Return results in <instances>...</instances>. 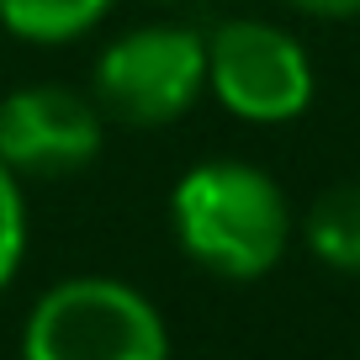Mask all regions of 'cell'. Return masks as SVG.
I'll return each instance as SVG.
<instances>
[{
    "instance_id": "obj_1",
    "label": "cell",
    "mask_w": 360,
    "mask_h": 360,
    "mask_svg": "<svg viewBox=\"0 0 360 360\" xmlns=\"http://www.w3.org/2000/svg\"><path fill=\"white\" fill-rule=\"evenodd\" d=\"M180 249L228 281H255L286 255L292 212H286L281 186L255 165H196L180 175L169 196Z\"/></svg>"
},
{
    "instance_id": "obj_2",
    "label": "cell",
    "mask_w": 360,
    "mask_h": 360,
    "mask_svg": "<svg viewBox=\"0 0 360 360\" xmlns=\"http://www.w3.org/2000/svg\"><path fill=\"white\" fill-rule=\"evenodd\" d=\"M22 360H169L159 307L112 276H75L37 297Z\"/></svg>"
},
{
    "instance_id": "obj_3",
    "label": "cell",
    "mask_w": 360,
    "mask_h": 360,
    "mask_svg": "<svg viewBox=\"0 0 360 360\" xmlns=\"http://www.w3.org/2000/svg\"><path fill=\"white\" fill-rule=\"evenodd\" d=\"M202 85L207 43L186 27H138L96 64V106L133 127H165L186 117Z\"/></svg>"
},
{
    "instance_id": "obj_4",
    "label": "cell",
    "mask_w": 360,
    "mask_h": 360,
    "mask_svg": "<svg viewBox=\"0 0 360 360\" xmlns=\"http://www.w3.org/2000/svg\"><path fill=\"white\" fill-rule=\"evenodd\" d=\"M207 85L244 122H292L313 101V64L270 22H223L207 37Z\"/></svg>"
},
{
    "instance_id": "obj_5",
    "label": "cell",
    "mask_w": 360,
    "mask_h": 360,
    "mask_svg": "<svg viewBox=\"0 0 360 360\" xmlns=\"http://www.w3.org/2000/svg\"><path fill=\"white\" fill-rule=\"evenodd\" d=\"M101 106L69 85H27L0 101V165L16 175H75L101 154Z\"/></svg>"
},
{
    "instance_id": "obj_6",
    "label": "cell",
    "mask_w": 360,
    "mask_h": 360,
    "mask_svg": "<svg viewBox=\"0 0 360 360\" xmlns=\"http://www.w3.org/2000/svg\"><path fill=\"white\" fill-rule=\"evenodd\" d=\"M307 244L323 265L334 270H360V180L334 186L313 202L307 212Z\"/></svg>"
},
{
    "instance_id": "obj_7",
    "label": "cell",
    "mask_w": 360,
    "mask_h": 360,
    "mask_svg": "<svg viewBox=\"0 0 360 360\" xmlns=\"http://www.w3.org/2000/svg\"><path fill=\"white\" fill-rule=\"evenodd\" d=\"M106 6L112 0H0V22L27 43H69L101 22Z\"/></svg>"
},
{
    "instance_id": "obj_8",
    "label": "cell",
    "mask_w": 360,
    "mask_h": 360,
    "mask_svg": "<svg viewBox=\"0 0 360 360\" xmlns=\"http://www.w3.org/2000/svg\"><path fill=\"white\" fill-rule=\"evenodd\" d=\"M27 249V207H22V186H16V169L0 165V286L16 276Z\"/></svg>"
},
{
    "instance_id": "obj_9",
    "label": "cell",
    "mask_w": 360,
    "mask_h": 360,
    "mask_svg": "<svg viewBox=\"0 0 360 360\" xmlns=\"http://www.w3.org/2000/svg\"><path fill=\"white\" fill-rule=\"evenodd\" d=\"M302 16H323V22H345V16H360V0H286Z\"/></svg>"
}]
</instances>
